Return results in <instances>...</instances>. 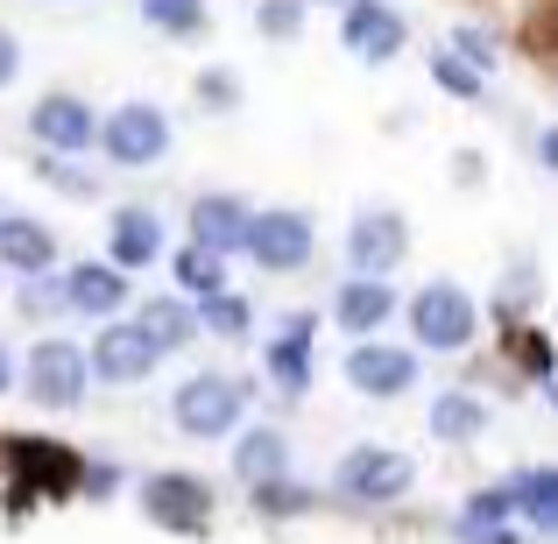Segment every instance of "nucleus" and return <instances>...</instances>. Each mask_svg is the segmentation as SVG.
<instances>
[{
  "mask_svg": "<svg viewBox=\"0 0 558 544\" xmlns=\"http://www.w3.org/2000/svg\"><path fill=\"white\" fill-rule=\"evenodd\" d=\"M163 255V219L149 213V205H121V213L107 219V269H149V262Z\"/></svg>",
  "mask_w": 558,
  "mask_h": 544,
  "instance_id": "nucleus-14",
  "label": "nucleus"
},
{
  "mask_svg": "<svg viewBox=\"0 0 558 544\" xmlns=\"http://www.w3.org/2000/svg\"><path fill=\"white\" fill-rule=\"evenodd\" d=\"M481 544H523V537H509V531H495V537H481Z\"/></svg>",
  "mask_w": 558,
  "mask_h": 544,
  "instance_id": "nucleus-36",
  "label": "nucleus"
},
{
  "mask_svg": "<svg viewBox=\"0 0 558 544\" xmlns=\"http://www.w3.org/2000/svg\"><path fill=\"white\" fill-rule=\"evenodd\" d=\"M135 333L156 347V354H178V347H191V333H198V326H191V304L184 298H149L135 312Z\"/></svg>",
  "mask_w": 558,
  "mask_h": 544,
  "instance_id": "nucleus-22",
  "label": "nucleus"
},
{
  "mask_svg": "<svg viewBox=\"0 0 558 544\" xmlns=\"http://www.w3.org/2000/svg\"><path fill=\"white\" fill-rule=\"evenodd\" d=\"M255 28H262V36H298V28H304V8H298V0H262V8H255Z\"/></svg>",
  "mask_w": 558,
  "mask_h": 544,
  "instance_id": "nucleus-29",
  "label": "nucleus"
},
{
  "mask_svg": "<svg viewBox=\"0 0 558 544\" xmlns=\"http://www.w3.org/2000/svg\"><path fill=\"white\" fill-rule=\"evenodd\" d=\"M99 149H107V164L121 170H149L170 156V113L149 107V99H128V107H113L107 121H99Z\"/></svg>",
  "mask_w": 558,
  "mask_h": 544,
  "instance_id": "nucleus-2",
  "label": "nucleus"
},
{
  "mask_svg": "<svg viewBox=\"0 0 558 544\" xmlns=\"http://www.w3.org/2000/svg\"><path fill=\"white\" fill-rule=\"evenodd\" d=\"M432 85H446L452 99H481V93H488V78H481V71H466L446 43H438V57H432Z\"/></svg>",
  "mask_w": 558,
  "mask_h": 544,
  "instance_id": "nucleus-27",
  "label": "nucleus"
},
{
  "mask_svg": "<svg viewBox=\"0 0 558 544\" xmlns=\"http://www.w3.org/2000/svg\"><path fill=\"white\" fill-rule=\"evenodd\" d=\"M312 326H318L312 312H290L283 318V340H269V375H276V389H283V396L312 389Z\"/></svg>",
  "mask_w": 558,
  "mask_h": 544,
  "instance_id": "nucleus-17",
  "label": "nucleus"
},
{
  "mask_svg": "<svg viewBox=\"0 0 558 544\" xmlns=\"http://www.w3.org/2000/svg\"><path fill=\"white\" fill-rule=\"evenodd\" d=\"M50 262H57V233L43 219H0V269L50 276Z\"/></svg>",
  "mask_w": 558,
  "mask_h": 544,
  "instance_id": "nucleus-18",
  "label": "nucleus"
},
{
  "mask_svg": "<svg viewBox=\"0 0 558 544\" xmlns=\"http://www.w3.org/2000/svg\"><path fill=\"white\" fill-rule=\"evenodd\" d=\"M347 382H354L368 403H389V396H403L410 382H417V354H403V347H389V340H354Z\"/></svg>",
  "mask_w": 558,
  "mask_h": 544,
  "instance_id": "nucleus-9",
  "label": "nucleus"
},
{
  "mask_svg": "<svg viewBox=\"0 0 558 544\" xmlns=\"http://www.w3.org/2000/svg\"><path fill=\"white\" fill-rule=\"evenodd\" d=\"M389 318H396V290L375 283V276H354V283H340V298H332V326L354 333V340H375Z\"/></svg>",
  "mask_w": 558,
  "mask_h": 544,
  "instance_id": "nucleus-16",
  "label": "nucleus"
},
{
  "mask_svg": "<svg viewBox=\"0 0 558 544\" xmlns=\"http://www.w3.org/2000/svg\"><path fill=\"white\" fill-rule=\"evenodd\" d=\"M340 36H347V50H354L361 64H389V57L403 50L410 22L389 8V0H354V8H347V22H340Z\"/></svg>",
  "mask_w": 558,
  "mask_h": 544,
  "instance_id": "nucleus-12",
  "label": "nucleus"
},
{
  "mask_svg": "<svg viewBox=\"0 0 558 544\" xmlns=\"http://www.w3.org/2000/svg\"><path fill=\"white\" fill-rule=\"evenodd\" d=\"M304 503H312V495H304L298 481H269V488H255V509H262V517H298Z\"/></svg>",
  "mask_w": 558,
  "mask_h": 544,
  "instance_id": "nucleus-30",
  "label": "nucleus"
},
{
  "mask_svg": "<svg viewBox=\"0 0 558 544\" xmlns=\"http://www.w3.org/2000/svg\"><path fill=\"white\" fill-rule=\"evenodd\" d=\"M509 481L502 488H481V495H466V509H460V523H452V537L460 544H481V537H495V531H509Z\"/></svg>",
  "mask_w": 558,
  "mask_h": 544,
  "instance_id": "nucleus-23",
  "label": "nucleus"
},
{
  "mask_svg": "<svg viewBox=\"0 0 558 544\" xmlns=\"http://www.w3.org/2000/svg\"><path fill=\"white\" fill-rule=\"evenodd\" d=\"M247 213H255V205L233 198V191H198V198H191V247H205V255H219V262L241 255Z\"/></svg>",
  "mask_w": 558,
  "mask_h": 544,
  "instance_id": "nucleus-10",
  "label": "nucleus"
},
{
  "mask_svg": "<svg viewBox=\"0 0 558 544\" xmlns=\"http://www.w3.org/2000/svg\"><path fill=\"white\" fill-rule=\"evenodd\" d=\"M241 410H247V382H233V375H191L178 396H170V418H178V432L184 438H227V432H241Z\"/></svg>",
  "mask_w": 558,
  "mask_h": 544,
  "instance_id": "nucleus-1",
  "label": "nucleus"
},
{
  "mask_svg": "<svg viewBox=\"0 0 558 544\" xmlns=\"http://www.w3.org/2000/svg\"><path fill=\"white\" fill-rule=\"evenodd\" d=\"M403 255H410L403 213H389V205H368V213H354V227H347V262H354V276H375V283H389V276L403 269Z\"/></svg>",
  "mask_w": 558,
  "mask_h": 544,
  "instance_id": "nucleus-5",
  "label": "nucleus"
},
{
  "mask_svg": "<svg viewBox=\"0 0 558 544\" xmlns=\"http://www.w3.org/2000/svg\"><path fill=\"white\" fill-rule=\"evenodd\" d=\"M142 22L170 28V36H191V28L205 22V0H142Z\"/></svg>",
  "mask_w": 558,
  "mask_h": 544,
  "instance_id": "nucleus-26",
  "label": "nucleus"
},
{
  "mask_svg": "<svg viewBox=\"0 0 558 544\" xmlns=\"http://www.w3.org/2000/svg\"><path fill=\"white\" fill-rule=\"evenodd\" d=\"M64 312H85V318H121V304H128V276L121 269H107V262H78V269L64 276Z\"/></svg>",
  "mask_w": 558,
  "mask_h": 544,
  "instance_id": "nucleus-15",
  "label": "nucleus"
},
{
  "mask_svg": "<svg viewBox=\"0 0 558 544\" xmlns=\"http://www.w3.org/2000/svg\"><path fill=\"white\" fill-rule=\"evenodd\" d=\"M432 432L446 438V446H474V438L488 432V403H481L474 389H446V396H432Z\"/></svg>",
  "mask_w": 558,
  "mask_h": 544,
  "instance_id": "nucleus-21",
  "label": "nucleus"
},
{
  "mask_svg": "<svg viewBox=\"0 0 558 544\" xmlns=\"http://www.w3.org/2000/svg\"><path fill=\"white\" fill-rule=\"evenodd\" d=\"M142 509L170 531H205V509H213V488L198 474H149L142 481Z\"/></svg>",
  "mask_w": 558,
  "mask_h": 544,
  "instance_id": "nucleus-13",
  "label": "nucleus"
},
{
  "mask_svg": "<svg viewBox=\"0 0 558 544\" xmlns=\"http://www.w3.org/2000/svg\"><path fill=\"white\" fill-rule=\"evenodd\" d=\"M312 247H318L312 213H298V205H269V213H247V241H241V255H255L269 276L304 269V262H312Z\"/></svg>",
  "mask_w": 558,
  "mask_h": 544,
  "instance_id": "nucleus-4",
  "label": "nucleus"
},
{
  "mask_svg": "<svg viewBox=\"0 0 558 544\" xmlns=\"http://www.w3.org/2000/svg\"><path fill=\"white\" fill-rule=\"evenodd\" d=\"M191 326L219 333V340H241V333H247V304L233 298V290H219V298H198V312H191Z\"/></svg>",
  "mask_w": 558,
  "mask_h": 544,
  "instance_id": "nucleus-25",
  "label": "nucleus"
},
{
  "mask_svg": "<svg viewBox=\"0 0 558 544\" xmlns=\"http://www.w3.org/2000/svg\"><path fill=\"white\" fill-rule=\"evenodd\" d=\"M43 178H50L57 191H71V198H93V178H78L71 164H50V156H43Z\"/></svg>",
  "mask_w": 558,
  "mask_h": 544,
  "instance_id": "nucleus-32",
  "label": "nucleus"
},
{
  "mask_svg": "<svg viewBox=\"0 0 558 544\" xmlns=\"http://www.w3.org/2000/svg\"><path fill=\"white\" fill-rule=\"evenodd\" d=\"M191 93H198L205 113H233V107H241V78H233V71H198Z\"/></svg>",
  "mask_w": 558,
  "mask_h": 544,
  "instance_id": "nucleus-28",
  "label": "nucleus"
},
{
  "mask_svg": "<svg viewBox=\"0 0 558 544\" xmlns=\"http://www.w3.org/2000/svg\"><path fill=\"white\" fill-rule=\"evenodd\" d=\"M149 367H156V347L135 333V318H107L93 354H85V375H99V382H142Z\"/></svg>",
  "mask_w": 558,
  "mask_h": 544,
  "instance_id": "nucleus-11",
  "label": "nucleus"
},
{
  "mask_svg": "<svg viewBox=\"0 0 558 544\" xmlns=\"http://www.w3.org/2000/svg\"><path fill=\"white\" fill-rule=\"evenodd\" d=\"M298 8H304V0H298ZM347 8H354V0H347Z\"/></svg>",
  "mask_w": 558,
  "mask_h": 544,
  "instance_id": "nucleus-37",
  "label": "nucleus"
},
{
  "mask_svg": "<svg viewBox=\"0 0 558 544\" xmlns=\"http://www.w3.org/2000/svg\"><path fill=\"white\" fill-rule=\"evenodd\" d=\"M22 78V43H14V28H0V93Z\"/></svg>",
  "mask_w": 558,
  "mask_h": 544,
  "instance_id": "nucleus-33",
  "label": "nucleus"
},
{
  "mask_svg": "<svg viewBox=\"0 0 558 544\" xmlns=\"http://www.w3.org/2000/svg\"><path fill=\"white\" fill-rule=\"evenodd\" d=\"M474 326H481V312L460 283H424L417 298H410V333H417V347H432V354L474 347Z\"/></svg>",
  "mask_w": 558,
  "mask_h": 544,
  "instance_id": "nucleus-3",
  "label": "nucleus"
},
{
  "mask_svg": "<svg viewBox=\"0 0 558 544\" xmlns=\"http://www.w3.org/2000/svg\"><path fill=\"white\" fill-rule=\"evenodd\" d=\"M22 375H28V396H36V403H50V410H78L85 403V382H93V375H85V354L71 340H57V333L28 347V367H22Z\"/></svg>",
  "mask_w": 558,
  "mask_h": 544,
  "instance_id": "nucleus-7",
  "label": "nucleus"
},
{
  "mask_svg": "<svg viewBox=\"0 0 558 544\" xmlns=\"http://www.w3.org/2000/svg\"><path fill=\"white\" fill-rule=\"evenodd\" d=\"M233 474H241L247 488H269V481H290V438L276 432V424H255V432H241V452H233Z\"/></svg>",
  "mask_w": 558,
  "mask_h": 544,
  "instance_id": "nucleus-19",
  "label": "nucleus"
},
{
  "mask_svg": "<svg viewBox=\"0 0 558 544\" xmlns=\"http://www.w3.org/2000/svg\"><path fill=\"white\" fill-rule=\"evenodd\" d=\"M410 481H417L410 452H396V446H354L340 460V474H332V488L381 509V503H396V495H410Z\"/></svg>",
  "mask_w": 558,
  "mask_h": 544,
  "instance_id": "nucleus-6",
  "label": "nucleus"
},
{
  "mask_svg": "<svg viewBox=\"0 0 558 544\" xmlns=\"http://www.w3.org/2000/svg\"><path fill=\"white\" fill-rule=\"evenodd\" d=\"M28 135H36L43 149H57V164H64L71 149H93L99 113L85 107L78 93H43V99H36V113H28Z\"/></svg>",
  "mask_w": 558,
  "mask_h": 544,
  "instance_id": "nucleus-8",
  "label": "nucleus"
},
{
  "mask_svg": "<svg viewBox=\"0 0 558 544\" xmlns=\"http://www.w3.org/2000/svg\"><path fill=\"white\" fill-rule=\"evenodd\" d=\"M8 382H14V361H8V347H0V396H8Z\"/></svg>",
  "mask_w": 558,
  "mask_h": 544,
  "instance_id": "nucleus-35",
  "label": "nucleus"
},
{
  "mask_svg": "<svg viewBox=\"0 0 558 544\" xmlns=\"http://www.w3.org/2000/svg\"><path fill=\"white\" fill-rule=\"evenodd\" d=\"M509 509H523V523H531L537 537L558 531V474L551 467H523L517 481H509Z\"/></svg>",
  "mask_w": 558,
  "mask_h": 544,
  "instance_id": "nucleus-20",
  "label": "nucleus"
},
{
  "mask_svg": "<svg viewBox=\"0 0 558 544\" xmlns=\"http://www.w3.org/2000/svg\"><path fill=\"white\" fill-rule=\"evenodd\" d=\"M170 276H178L184 298H219V290H227V262L205 255V247H191V241L170 255Z\"/></svg>",
  "mask_w": 558,
  "mask_h": 544,
  "instance_id": "nucleus-24",
  "label": "nucleus"
},
{
  "mask_svg": "<svg viewBox=\"0 0 558 544\" xmlns=\"http://www.w3.org/2000/svg\"><path fill=\"white\" fill-rule=\"evenodd\" d=\"M22 312H28V318L64 312V290H57V276H36V290H22Z\"/></svg>",
  "mask_w": 558,
  "mask_h": 544,
  "instance_id": "nucleus-31",
  "label": "nucleus"
},
{
  "mask_svg": "<svg viewBox=\"0 0 558 544\" xmlns=\"http://www.w3.org/2000/svg\"><path fill=\"white\" fill-rule=\"evenodd\" d=\"M85 488H93V495H113V488H121V467H93V474H85Z\"/></svg>",
  "mask_w": 558,
  "mask_h": 544,
  "instance_id": "nucleus-34",
  "label": "nucleus"
}]
</instances>
